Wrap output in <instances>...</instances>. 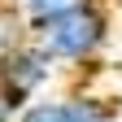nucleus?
<instances>
[{"label": "nucleus", "mask_w": 122, "mask_h": 122, "mask_svg": "<svg viewBox=\"0 0 122 122\" xmlns=\"http://www.w3.org/2000/svg\"><path fill=\"white\" fill-rule=\"evenodd\" d=\"M26 35H30V44H35L57 70L61 66L79 70V66H92V61L109 48V39H113V13L105 9L100 0H92V5H79V9L61 13V18L44 22V26H30Z\"/></svg>", "instance_id": "f257e3e1"}, {"label": "nucleus", "mask_w": 122, "mask_h": 122, "mask_svg": "<svg viewBox=\"0 0 122 122\" xmlns=\"http://www.w3.org/2000/svg\"><path fill=\"white\" fill-rule=\"evenodd\" d=\"M52 79H57V66L30 44V35H18L0 52V113H5V122L18 113L22 105L44 96Z\"/></svg>", "instance_id": "f03ea898"}, {"label": "nucleus", "mask_w": 122, "mask_h": 122, "mask_svg": "<svg viewBox=\"0 0 122 122\" xmlns=\"http://www.w3.org/2000/svg\"><path fill=\"white\" fill-rule=\"evenodd\" d=\"M0 122H5V113H0Z\"/></svg>", "instance_id": "6e6552de"}, {"label": "nucleus", "mask_w": 122, "mask_h": 122, "mask_svg": "<svg viewBox=\"0 0 122 122\" xmlns=\"http://www.w3.org/2000/svg\"><path fill=\"white\" fill-rule=\"evenodd\" d=\"M79 5H92V0H22L13 13H18L22 30H30V26H44V22H52V18H61V13H70Z\"/></svg>", "instance_id": "20e7f679"}, {"label": "nucleus", "mask_w": 122, "mask_h": 122, "mask_svg": "<svg viewBox=\"0 0 122 122\" xmlns=\"http://www.w3.org/2000/svg\"><path fill=\"white\" fill-rule=\"evenodd\" d=\"M18 5H22V0H13V9H18Z\"/></svg>", "instance_id": "0eeeda50"}, {"label": "nucleus", "mask_w": 122, "mask_h": 122, "mask_svg": "<svg viewBox=\"0 0 122 122\" xmlns=\"http://www.w3.org/2000/svg\"><path fill=\"white\" fill-rule=\"evenodd\" d=\"M61 105H66V122H118V100L100 92H70L61 96Z\"/></svg>", "instance_id": "7ed1b4c3"}, {"label": "nucleus", "mask_w": 122, "mask_h": 122, "mask_svg": "<svg viewBox=\"0 0 122 122\" xmlns=\"http://www.w3.org/2000/svg\"><path fill=\"white\" fill-rule=\"evenodd\" d=\"M9 122H66V105H61V96H35Z\"/></svg>", "instance_id": "39448f33"}, {"label": "nucleus", "mask_w": 122, "mask_h": 122, "mask_svg": "<svg viewBox=\"0 0 122 122\" xmlns=\"http://www.w3.org/2000/svg\"><path fill=\"white\" fill-rule=\"evenodd\" d=\"M18 35H26V30H22V22H18V13H13V9H0V52H5Z\"/></svg>", "instance_id": "423d86ee"}]
</instances>
